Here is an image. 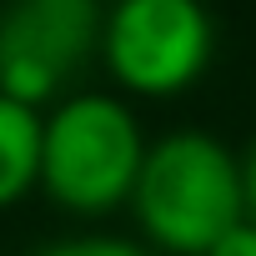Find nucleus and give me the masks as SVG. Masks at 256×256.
I'll list each match as a JSON object with an SVG mask.
<instances>
[{
  "label": "nucleus",
  "mask_w": 256,
  "mask_h": 256,
  "mask_svg": "<svg viewBox=\"0 0 256 256\" xmlns=\"http://www.w3.org/2000/svg\"><path fill=\"white\" fill-rule=\"evenodd\" d=\"M131 211L141 236L166 256H206L246 221V181L236 151L211 131H166L146 146Z\"/></svg>",
  "instance_id": "1"
},
{
  "label": "nucleus",
  "mask_w": 256,
  "mask_h": 256,
  "mask_svg": "<svg viewBox=\"0 0 256 256\" xmlns=\"http://www.w3.org/2000/svg\"><path fill=\"white\" fill-rule=\"evenodd\" d=\"M100 0H10L0 16V96L16 106L60 100L76 66L100 50Z\"/></svg>",
  "instance_id": "4"
},
{
  "label": "nucleus",
  "mask_w": 256,
  "mask_h": 256,
  "mask_svg": "<svg viewBox=\"0 0 256 256\" xmlns=\"http://www.w3.org/2000/svg\"><path fill=\"white\" fill-rule=\"evenodd\" d=\"M146 146L136 110L120 96H60L40 116V191L76 216H106L131 201Z\"/></svg>",
  "instance_id": "2"
},
{
  "label": "nucleus",
  "mask_w": 256,
  "mask_h": 256,
  "mask_svg": "<svg viewBox=\"0 0 256 256\" xmlns=\"http://www.w3.org/2000/svg\"><path fill=\"white\" fill-rule=\"evenodd\" d=\"M241 181H246V221H256V141L241 161Z\"/></svg>",
  "instance_id": "8"
},
{
  "label": "nucleus",
  "mask_w": 256,
  "mask_h": 256,
  "mask_svg": "<svg viewBox=\"0 0 256 256\" xmlns=\"http://www.w3.org/2000/svg\"><path fill=\"white\" fill-rule=\"evenodd\" d=\"M206 256H256V221H241V226H231Z\"/></svg>",
  "instance_id": "7"
},
{
  "label": "nucleus",
  "mask_w": 256,
  "mask_h": 256,
  "mask_svg": "<svg viewBox=\"0 0 256 256\" xmlns=\"http://www.w3.org/2000/svg\"><path fill=\"white\" fill-rule=\"evenodd\" d=\"M206 0H116L100 20V60L126 96H181L211 66Z\"/></svg>",
  "instance_id": "3"
},
{
  "label": "nucleus",
  "mask_w": 256,
  "mask_h": 256,
  "mask_svg": "<svg viewBox=\"0 0 256 256\" xmlns=\"http://www.w3.org/2000/svg\"><path fill=\"white\" fill-rule=\"evenodd\" d=\"M40 186V110L0 96V211Z\"/></svg>",
  "instance_id": "5"
},
{
  "label": "nucleus",
  "mask_w": 256,
  "mask_h": 256,
  "mask_svg": "<svg viewBox=\"0 0 256 256\" xmlns=\"http://www.w3.org/2000/svg\"><path fill=\"white\" fill-rule=\"evenodd\" d=\"M30 256H156L136 241H120V236H70V241H56V246H40Z\"/></svg>",
  "instance_id": "6"
}]
</instances>
